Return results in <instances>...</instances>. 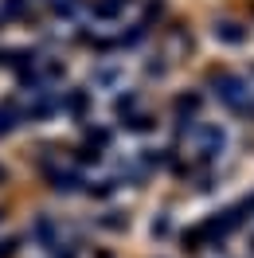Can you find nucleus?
I'll use <instances>...</instances> for the list:
<instances>
[{"mask_svg": "<svg viewBox=\"0 0 254 258\" xmlns=\"http://www.w3.org/2000/svg\"><path fill=\"white\" fill-rule=\"evenodd\" d=\"M0 180H4V172H0Z\"/></svg>", "mask_w": 254, "mask_h": 258, "instance_id": "1", "label": "nucleus"}]
</instances>
